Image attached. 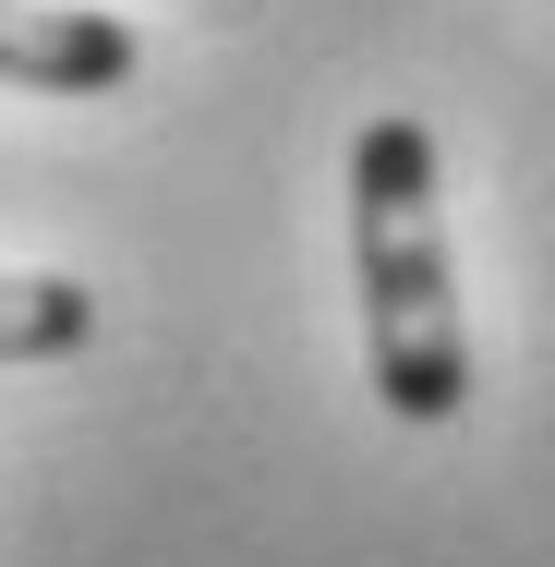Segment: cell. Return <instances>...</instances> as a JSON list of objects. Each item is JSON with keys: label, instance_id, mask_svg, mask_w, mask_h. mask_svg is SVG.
Masks as SVG:
<instances>
[{"label": "cell", "instance_id": "6da1fadb", "mask_svg": "<svg viewBox=\"0 0 555 567\" xmlns=\"http://www.w3.org/2000/svg\"><path fill=\"white\" fill-rule=\"evenodd\" d=\"M350 278H362V362L399 423H459L471 411V315L446 266V194L435 133L411 110L362 121L350 145Z\"/></svg>", "mask_w": 555, "mask_h": 567}, {"label": "cell", "instance_id": "7a4b0ae2", "mask_svg": "<svg viewBox=\"0 0 555 567\" xmlns=\"http://www.w3.org/2000/svg\"><path fill=\"white\" fill-rule=\"evenodd\" d=\"M0 85L24 97H110L133 85V24L85 0H0Z\"/></svg>", "mask_w": 555, "mask_h": 567}, {"label": "cell", "instance_id": "3957f363", "mask_svg": "<svg viewBox=\"0 0 555 567\" xmlns=\"http://www.w3.org/2000/svg\"><path fill=\"white\" fill-rule=\"evenodd\" d=\"M97 339V290L49 266H0V362H61Z\"/></svg>", "mask_w": 555, "mask_h": 567}]
</instances>
